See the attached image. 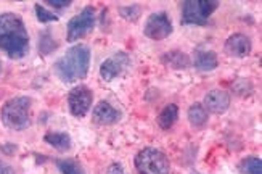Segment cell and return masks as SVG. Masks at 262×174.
I'll return each mask as SVG.
<instances>
[{
  "mask_svg": "<svg viewBox=\"0 0 262 174\" xmlns=\"http://www.w3.org/2000/svg\"><path fill=\"white\" fill-rule=\"evenodd\" d=\"M0 50L11 60H21L29 53V34L16 13L0 15Z\"/></svg>",
  "mask_w": 262,
  "mask_h": 174,
  "instance_id": "obj_1",
  "label": "cell"
},
{
  "mask_svg": "<svg viewBox=\"0 0 262 174\" xmlns=\"http://www.w3.org/2000/svg\"><path fill=\"white\" fill-rule=\"evenodd\" d=\"M90 68V49L87 45H73L66 53L58 58L53 65L55 74L60 78L61 83L73 84L76 81L85 79Z\"/></svg>",
  "mask_w": 262,
  "mask_h": 174,
  "instance_id": "obj_2",
  "label": "cell"
},
{
  "mask_svg": "<svg viewBox=\"0 0 262 174\" xmlns=\"http://www.w3.org/2000/svg\"><path fill=\"white\" fill-rule=\"evenodd\" d=\"M31 105L29 97L10 99L2 107V123L11 131H25L31 126Z\"/></svg>",
  "mask_w": 262,
  "mask_h": 174,
  "instance_id": "obj_3",
  "label": "cell"
},
{
  "mask_svg": "<svg viewBox=\"0 0 262 174\" xmlns=\"http://www.w3.org/2000/svg\"><path fill=\"white\" fill-rule=\"evenodd\" d=\"M135 168L139 174H169L170 163L161 150L146 147L135 157Z\"/></svg>",
  "mask_w": 262,
  "mask_h": 174,
  "instance_id": "obj_4",
  "label": "cell"
},
{
  "mask_svg": "<svg viewBox=\"0 0 262 174\" xmlns=\"http://www.w3.org/2000/svg\"><path fill=\"white\" fill-rule=\"evenodd\" d=\"M217 7L215 0H185L182 4V25L204 26Z\"/></svg>",
  "mask_w": 262,
  "mask_h": 174,
  "instance_id": "obj_5",
  "label": "cell"
},
{
  "mask_svg": "<svg viewBox=\"0 0 262 174\" xmlns=\"http://www.w3.org/2000/svg\"><path fill=\"white\" fill-rule=\"evenodd\" d=\"M95 26V10L92 5H87L81 13L68 21V42H76L94 29Z\"/></svg>",
  "mask_w": 262,
  "mask_h": 174,
  "instance_id": "obj_6",
  "label": "cell"
},
{
  "mask_svg": "<svg viewBox=\"0 0 262 174\" xmlns=\"http://www.w3.org/2000/svg\"><path fill=\"white\" fill-rule=\"evenodd\" d=\"M172 32H174L172 21H170L169 15L164 13V11L151 13L143 26V34L148 39H153V41H163L169 37Z\"/></svg>",
  "mask_w": 262,
  "mask_h": 174,
  "instance_id": "obj_7",
  "label": "cell"
},
{
  "mask_svg": "<svg viewBox=\"0 0 262 174\" xmlns=\"http://www.w3.org/2000/svg\"><path fill=\"white\" fill-rule=\"evenodd\" d=\"M94 102V92L90 90L87 86H76L70 90L68 94V107L74 118H84L92 108Z\"/></svg>",
  "mask_w": 262,
  "mask_h": 174,
  "instance_id": "obj_8",
  "label": "cell"
},
{
  "mask_svg": "<svg viewBox=\"0 0 262 174\" xmlns=\"http://www.w3.org/2000/svg\"><path fill=\"white\" fill-rule=\"evenodd\" d=\"M129 65H130L129 55L126 52H118L100 65V76L106 83H111L113 79L126 71Z\"/></svg>",
  "mask_w": 262,
  "mask_h": 174,
  "instance_id": "obj_9",
  "label": "cell"
},
{
  "mask_svg": "<svg viewBox=\"0 0 262 174\" xmlns=\"http://www.w3.org/2000/svg\"><path fill=\"white\" fill-rule=\"evenodd\" d=\"M122 118V114L118 108H115L110 102L101 100L92 110V121L100 126H110L116 124Z\"/></svg>",
  "mask_w": 262,
  "mask_h": 174,
  "instance_id": "obj_10",
  "label": "cell"
},
{
  "mask_svg": "<svg viewBox=\"0 0 262 174\" xmlns=\"http://www.w3.org/2000/svg\"><path fill=\"white\" fill-rule=\"evenodd\" d=\"M203 107L208 110V113H215V114L225 113L230 107V95L227 94L225 90H221V89L209 90L208 94L204 95V105Z\"/></svg>",
  "mask_w": 262,
  "mask_h": 174,
  "instance_id": "obj_11",
  "label": "cell"
},
{
  "mask_svg": "<svg viewBox=\"0 0 262 174\" xmlns=\"http://www.w3.org/2000/svg\"><path fill=\"white\" fill-rule=\"evenodd\" d=\"M253 44L246 34H233L225 41V52L235 58H245L251 53Z\"/></svg>",
  "mask_w": 262,
  "mask_h": 174,
  "instance_id": "obj_12",
  "label": "cell"
},
{
  "mask_svg": "<svg viewBox=\"0 0 262 174\" xmlns=\"http://www.w3.org/2000/svg\"><path fill=\"white\" fill-rule=\"evenodd\" d=\"M193 65H195L198 71L208 73V71H212V69L217 68L219 60H217L215 52H212V50H196L195 56H193Z\"/></svg>",
  "mask_w": 262,
  "mask_h": 174,
  "instance_id": "obj_13",
  "label": "cell"
},
{
  "mask_svg": "<svg viewBox=\"0 0 262 174\" xmlns=\"http://www.w3.org/2000/svg\"><path fill=\"white\" fill-rule=\"evenodd\" d=\"M161 60L166 66L172 68V69H187L191 66L190 56L180 50H170L161 56Z\"/></svg>",
  "mask_w": 262,
  "mask_h": 174,
  "instance_id": "obj_14",
  "label": "cell"
},
{
  "mask_svg": "<svg viewBox=\"0 0 262 174\" xmlns=\"http://www.w3.org/2000/svg\"><path fill=\"white\" fill-rule=\"evenodd\" d=\"M208 120H209V113L201 103H193L188 108V121L195 129H201V127L206 126Z\"/></svg>",
  "mask_w": 262,
  "mask_h": 174,
  "instance_id": "obj_15",
  "label": "cell"
},
{
  "mask_svg": "<svg viewBox=\"0 0 262 174\" xmlns=\"http://www.w3.org/2000/svg\"><path fill=\"white\" fill-rule=\"evenodd\" d=\"M43 141L49 145H52L53 148L60 150V152H66V150H70L73 145L71 137L68 132H47L43 136Z\"/></svg>",
  "mask_w": 262,
  "mask_h": 174,
  "instance_id": "obj_16",
  "label": "cell"
},
{
  "mask_svg": "<svg viewBox=\"0 0 262 174\" xmlns=\"http://www.w3.org/2000/svg\"><path fill=\"white\" fill-rule=\"evenodd\" d=\"M177 118H179V107L176 105V103H170V105L164 107L163 111L159 113V116H158V126L161 127V129L167 131V129H170V127L176 124Z\"/></svg>",
  "mask_w": 262,
  "mask_h": 174,
  "instance_id": "obj_17",
  "label": "cell"
},
{
  "mask_svg": "<svg viewBox=\"0 0 262 174\" xmlns=\"http://www.w3.org/2000/svg\"><path fill=\"white\" fill-rule=\"evenodd\" d=\"M58 49V42H56L52 36L50 29H43L39 36V52L42 55H50L53 50Z\"/></svg>",
  "mask_w": 262,
  "mask_h": 174,
  "instance_id": "obj_18",
  "label": "cell"
},
{
  "mask_svg": "<svg viewBox=\"0 0 262 174\" xmlns=\"http://www.w3.org/2000/svg\"><path fill=\"white\" fill-rule=\"evenodd\" d=\"M56 166L61 171V174H85L84 168L77 160L66 158V160H55Z\"/></svg>",
  "mask_w": 262,
  "mask_h": 174,
  "instance_id": "obj_19",
  "label": "cell"
},
{
  "mask_svg": "<svg viewBox=\"0 0 262 174\" xmlns=\"http://www.w3.org/2000/svg\"><path fill=\"white\" fill-rule=\"evenodd\" d=\"M242 171L245 174H262V160L251 157L242 161Z\"/></svg>",
  "mask_w": 262,
  "mask_h": 174,
  "instance_id": "obj_20",
  "label": "cell"
},
{
  "mask_svg": "<svg viewBox=\"0 0 262 174\" xmlns=\"http://www.w3.org/2000/svg\"><path fill=\"white\" fill-rule=\"evenodd\" d=\"M119 15H121L124 20L135 23L137 20L140 18V15H142V8H140V5H137V4H132V5H124V7H121V8H119Z\"/></svg>",
  "mask_w": 262,
  "mask_h": 174,
  "instance_id": "obj_21",
  "label": "cell"
},
{
  "mask_svg": "<svg viewBox=\"0 0 262 174\" xmlns=\"http://www.w3.org/2000/svg\"><path fill=\"white\" fill-rule=\"evenodd\" d=\"M34 10H36V16L40 23H52V21H58V16L53 15L52 11H49L45 7H42L40 4L34 5Z\"/></svg>",
  "mask_w": 262,
  "mask_h": 174,
  "instance_id": "obj_22",
  "label": "cell"
},
{
  "mask_svg": "<svg viewBox=\"0 0 262 174\" xmlns=\"http://www.w3.org/2000/svg\"><path fill=\"white\" fill-rule=\"evenodd\" d=\"M47 4L52 7H56V8H66V7H70L73 2L71 0H47Z\"/></svg>",
  "mask_w": 262,
  "mask_h": 174,
  "instance_id": "obj_23",
  "label": "cell"
},
{
  "mask_svg": "<svg viewBox=\"0 0 262 174\" xmlns=\"http://www.w3.org/2000/svg\"><path fill=\"white\" fill-rule=\"evenodd\" d=\"M16 145H13V144H5V145H2L0 147V152L2 153H5V155H15L16 153Z\"/></svg>",
  "mask_w": 262,
  "mask_h": 174,
  "instance_id": "obj_24",
  "label": "cell"
},
{
  "mask_svg": "<svg viewBox=\"0 0 262 174\" xmlns=\"http://www.w3.org/2000/svg\"><path fill=\"white\" fill-rule=\"evenodd\" d=\"M106 174H124V168H122L121 163H113L106 169Z\"/></svg>",
  "mask_w": 262,
  "mask_h": 174,
  "instance_id": "obj_25",
  "label": "cell"
},
{
  "mask_svg": "<svg viewBox=\"0 0 262 174\" xmlns=\"http://www.w3.org/2000/svg\"><path fill=\"white\" fill-rule=\"evenodd\" d=\"M0 174H16L15 169L11 168L8 163H4V161H0Z\"/></svg>",
  "mask_w": 262,
  "mask_h": 174,
  "instance_id": "obj_26",
  "label": "cell"
},
{
  "mask_svg": "<svg viewBox=\"0 0 262 174\" xmlns=\"http://www.w3.org/2000/svg\"><path fill=\"white\" fill-rule=\"evenodd\" d=\"M193 174H198V172H193Z\"/></svg>",
  "mask_w": 262,
  "mask_h": 174,
  "instance_id": "obj_27",
  "label": "cell"
}]
</instances>
